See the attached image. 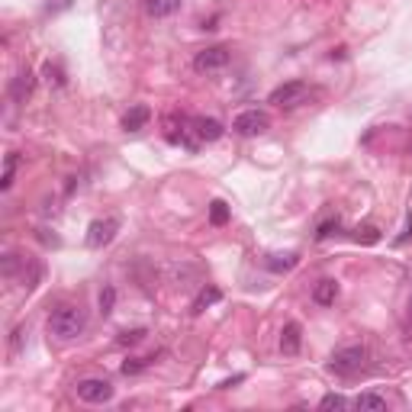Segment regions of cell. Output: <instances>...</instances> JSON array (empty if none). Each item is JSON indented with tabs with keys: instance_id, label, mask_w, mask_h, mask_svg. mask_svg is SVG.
Listing matches in <instances>:
<instances>
[{
	"instance_id": "cell-1",
	"label": "cell",
	"mask_w": 412,
	"mask_h": 412,
	"mask_svg": "<svg viewBox=\"0 0 412 412\" xmlns=\"http://www.w3.org/2000/svg\"><path fill=\"white\" fill-rule=\"evenodd\" d=\"M84 328H87V316L81 306H68L64 303V306L52 309V316H49V332L62 341H74L77 335H84Z\"/></svg>"
},
{
	"instance_id": "cell-2",
	"label": "cell",
	"mask_w": 412,
	"mask_h": 412,
	"mask_svg": "<svg viewBox=\"0 0 412 412\" xmlns=\"http://www.w3.org/2000/svg\"><path fill=\"white\" fill-rule=\"evenodd\" d=\"M232 129L239 136H261V132L271 129V117H267L265 110H242L232 119Z\"/></svg>"
},
{
	"instance_id": "cell-3",
	"label": "cell",
	"mask_w": 412,
	"mask_h": 412,
	"mask_svg": "<svg viewBox=\"0 0 412 412\" xmlns=\"http://www.w3.org/2000/svg\"><path fill=\"white\" fill-rule=\"evenodd\" d=\"M309 94V84L306 81H287V84L274 87L271 90V97H267V104H274V106H296V104H303Z\"/></svg>"
},
{
	"instance_id": "cell-4",
	"label": "cell",
	"mask_w": 412,
	"mask_h": 412,
	"mask_svg": "<svg viewBox=\"0 0 412 412\" xmlns=\"http://www.w3.org/2000/svg\"><path fill=\"white\" fill-rule=\"evenodd\" d=\"M361 364H364V348L361 345H345L328 361V367L335 374H354V370H361Z\"/></svg>"
},
{
	"instance_id": "cell-5",
	"label": "cell",
	"mask_w": 412,
	"mask_h": 412,
	"mask_svg": "<svg viewBox=\"0 0 412 412\" xmlns=\"http://www.w3.org/2000/svg\"><path fill=\"white\" fill-rule=\"evenodd\" d=\"M229 64V49H222V45H213V49H203L197 52L193 58V68L200 74H213V71H222Z\"/></svg>"
},
{
	"instance_id": "cell-6",
	"label": "cell",
	"mask_w": 412,
	"mask_h": 412,
	"mask_svg": "<svg viewBox=\"0 0 412 412\" xmlns=\"http://www.w3.org/2000/svg\"><path fill=\"white\" fill-rule=\"evenodd\" d=\"M74 390H77V400H84V402H110V400H113V383H110V380H97V377L81 380Z\"/></svg>"
},
{
	"instance_id": "cell-7",
	"label": "cell",
	"mask_w": 412,
	"mask_h": 412,
	"mask_svg": "<svg viewBox=\"0 0 412 412\" xmlns=\"http://www.w3.org/2000/svg\"><path fill=\"white\" fill-rule=\"evenodd\" d=\"M117 232H119L117 219H94L87 226V245L90 248H104V245H110L117 239Z\"/></svg>"
},
{
	"instance_id": "cell-8",
	"label": "cell",
	"mask_w": 412,
	"mask_h": 412,
	"mask_svg": "<svg viewBox=\"0 0 412 412\" xmlns=\"http://www.w3.org/2000/svg\"><path fill=\"white\" fill-rule=\"evenodd\" d=\"M32 87H36V74H32L29 68H20L16 77L10 81V97L16 104H26V97L32 94Z\"/></svg>"
},
{
	"instance_id": "cell-9",
	"label": "cell",
	"mask_w": 412,
	"mask_h": 412,
	"mask_svg": "<svg viewBox=\"0 0 412 412\" xmlns=\"http://www.w3.org/2000/svg\"><path fill=\"white\" fill-rule=\"evenodd\" d=\"M191 126H193V132H197L200 142H216V138L222 136V123H219V119L197 117V119H191Z\"/></svg>"
},
{
	"instance_id": "cell-10",
	"label": "cell",
	"mask_w": 412,
	"mask_h": 412,
	"mask_svg": "<svg viewBox=\"0 0 412 412\" xmlns=\"http://www.w3.org/2000/svg\"><path fill=\"white\" fill-rule=\"evenodd\" d=\"M303 345V328L296 326V322H287L284 332H280V351L284 354H296Z\"/></svg>"
},
{
	"instance_id": "cell-11",
	"label": "cell",
	"mask_w": 412,
	"mask_h": 412,
	"mask_svg": "<svg viewBox=\"0 0 412 412\" xmlns=\"http://www.w3.org/2000/svg\"><path fill=\"white\" fill-rule=\"evenodd\" d=\"M148 119H152V110H148L145 104H138L123 117V129H126V132H138V129L148 126Z\"/></svg>"
},
{
	"instance_id": "cell-12",
	"label": "cell",
	"mask_w": 412,
	"mask_h": 412,
	"mask_svg": "<svg viewBox=\"0 0 412 412\" xmlns=\"http://www.w3.org/2000/svg\"><path fill=\"white\" fill-rule=\"evenodd\" d=\"M180 10V0H145V13L155 16V20H165V16H174Z\"/></svg>"
},
{
	"instance_id": "cell-13",
	"label": "cell",
	"mask_w": 412,
	"mask_h": 412,
	"mask_svg": "<svg viewBox=\"0 0 412 412\" xmlns=\"http://www.w3.org/2000/svg\"><path fill=\"white\" fill-rule=\"evenodd\" d=\"M300 265V254L296 252H287V254H267V267L274 271V274H287V271H293Z\"/></svg>"
},
{
	"instance_id": "cell-14",
	"label": "cell",
	"mask_w": 412,
	"mask_h": 412,
	"mask_svg": "<svg viewBox=\"0 0 412 412\" xmlns=\"http://www.w3.org/2000/svg\"><path fill=\"white\" fill-rule=\"evenodd\" d=\"M335 296H339V284L335 280H319L316 290H313V300H316L319 306H332Z\"/></svg>"
},
{
	"instance_id": "cell-15",
	"label": "cell",
	"mask_w": 412,
	"mask_h": 412,
	"mask_svg": "<svg viewBox=\"0 0 412 412\" xmlns=\"http://www.w3.org/2000/svg\"><path fill=\"white\" fill-rule=\"evenodd\" d=\"M219 300H222V290H219V287H203L200 296L193 300V313H203L206 306H213V303H219Z\"/></svg>"
},
{
	"instance_id": "cell-16",
	"label": "cell",
	"mask_w": 412,
	"mask_h": 412,
	"mask_svg": "<svg viewBox=\"0 0 412 412\" xmlns=\"http://www.w3.org/2000/svg\"><path fill=\"white\" fill-rule=\"evenodd\" d=\"M16 165H20V155L10 152L7 161H3V178H0V191H10L13 187V174H16Z\"/></svg>"
},
{
	"instance_id": "cell-17",
	"label": "cell",
	"mask_w": 412,
	"mask_h": 412,
	"mask_svg": "<svg viewBox=\"0 0 412 412\" xmlns=\"http://www.w3.org/2000/svg\"><path fill=\"white\" fill-rule=\"evenodd\" d=\"M210 222L213 226H226V222H229V206H226V200L210 203Z\"/></svg>"
},
{
	"instance_id": "cell-18",
	"label": "cell",
	"mask_w": 412,
	"mask_h": 412,
	"mask_svg": "<svg viewBox=\"0 0 412 412\" xmlns=\"http://www.w3.org/2000/svg\"><path fill=\"white\" fill-rule=\"evenodd\" d=\"M358 409H387V400L377 393H361L358 396Z\"/></svg>"
},
{
	"instance_id": "cell-19",
	"label": "cell",
	"mask_w": 412,
	"mask_h": 412,
	"mask_svg": "<svg viewBox=\"0 0 412 412\" xmlns=\"http://www.w3.org/2000/svg\"><path fill=\"white\" fill-rule=\"evenodd\" d=\"M354 242H358V245H374V242H380V232H377L374 226H364V229H354Z\"/></svg>"
},
{
	"instance_id": "cell-20",
	"label": "cell",
	"mask_w": 412,
	"mask_h": 412,
	"mask_svg": "<svg viewBox=\"0 0 412 412\" xmlns=\"http://www.w3.org/2000/svg\"><path fill=\"white\" fill-rule=\"evenodd\" d=\"M113 303H117V290H113V287H104V290H100V313L110 316V313H113Z\"/></svg>"
},
{
	"instance_id": "cell-21",
	"label": "cell",
	"mask_w": 412,
	"mask_h": 412,
	"mask_svg": "<svg viewBox=\"0 0 412 412\" xmlns=\"http://www.w3.org/2000/svg\"><path fill=\"white\" fill-rule=\"evenodd\" d=\"M319 406H322V409H345V406H348V400H345V396H339V393H326V396L319 400Z\"/></svg>"
},
{
	"instance_id": "cell-22",
	"label": "cell",
	"mask_w": 412,
	"mask_h": 412,
	"mask_svg": "<svg viewBox=\"0 0 412 412\" xmlns=\"http://www.w3.org/2000/svg\"><path fill=\"white\" fill-rule=\"evenodd\" d=\"M339 229H341V222H339V219H328V222H322V226H319L316 239H319V242H326V239H332V235L339 232Z\"/></svg>"
},
{
	"instance_id": "cell-23",
	"label": "cell",
	"mask_w": 412,
	"mask_h": 412,
	"mask_svg": "<svg viewBox=\"0 0 412 412\" xmlns=\"http://www.w3.org/2000/svg\"><path fill=\"white\" fill-rule=\"evenodd\" d=\"M152 361H155V358H132V361H126V364H123V374H126V377H129V374H138V370L148 367Z\"/></svg>"
},
{
	"instance_id": "cell-24",
	"label": "cell",
	"mask_w": 412,
	"mask_h": 412,
	"mask_svg": "<svg viewBox=\"0 0 412 412\" xmlns=\"http://www.w3.org/2000/svg\"><path fill=\"white\" fill-rule=\"evenodd\" d=\"M142 328H132V332H123V339H119V345H136V341H142Z\"/></svg>"
},
{
	"instance_id": "cell-25",
	"label": "cell",
	"mask_w": 412,
	"mask_h": 412,
	"mask_svg": "<svg viewBox=\"0 0 412 412\" xmlns=\"http://www.w3.org/2000/svg\"><path fill=\"white\" fill-rule=\"evenodd\" d=\"M45 77H49V81H55V84H64V77H62V71H58V68H55L52 62L45 64Z\"/></svg>"
},
{
	"instance_id": "cell-26",
	"label": "cell",
	"mask_w": 412,
	"mask_h": 412,
	"mask_svg": "<svg viewBox=\"0 0 412 412\" xmlns=\"http://www.w3.org/2000/svg\"><path fill=\"white\" fill-rule=\"evenodd\" d=\"M409 235H412V213H409V216H406V232H402L400 239H396V245H402V242H406V239H409Z\"/></svg>"
},
{
	"instance_id": "cell-27",
	"label": "cell",
	"mask_w": 412,
	"mask_h": 412,
	"mask_svg": "<svg viewBox=\"0 0 412 412\" xmlns=\"http://www.w3.org/2000/svg\"><path fill=\"white\" fill-rule=\"evenodd\" d=\"M409 316H412V296H409Z\"/></svg>"
}]
</instances>
